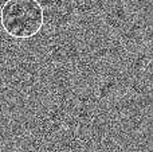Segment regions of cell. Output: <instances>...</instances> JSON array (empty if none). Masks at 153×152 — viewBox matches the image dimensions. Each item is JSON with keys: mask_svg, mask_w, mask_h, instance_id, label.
I'll return each mask as SVG.
<instances>
[{"mask_svg": "<svg viewBox=\"0 0 153 152\" xmlns=\"http://www.w3.org/2000/svg\"><path fill=\"white\" fill-rule=\"evenodd\" d=\"M0 24L10 37L30 39L43 28V5L38 0H7L0 11Z\"/></svg>", "mask_w": 153, "mask_h": 152, "instance_id": "obj_1", "label": "cell"}]
</instances>
